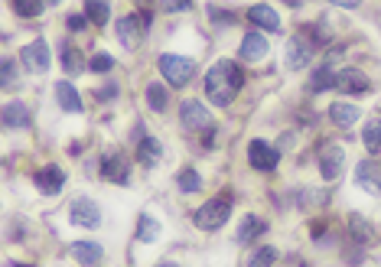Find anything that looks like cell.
Listing matches in <instances>:
<instances>
[{
    "instance_id": "cell-1",
    "label": "cell",
    "mask_w": 381,
    "mask_h": 267,
    "mask_svg": "<svg viewBox=\"0 0 381 267\" xmlns=\"http://www.w3.org/2000/svg\"><path fill=\"white\" fill-rule=\"evenodd\" d=\"M242 85H244V72L235 62H228V59L215 62L205 72V98L219 107L232 105V98L242 92Z\"/></svg>"
},
{
    "instance_id": "cell-2",
    "label": "cell",
    "mask_w": 381,
    "mask_h": 267,
    "mask_svg": "<svg viewBox=\"0 0 381 267\" xmlns=\"http://www.w3.org/2000/svg\"><path fill=\"white\" fill-rule=\"evenodd\" d=\"M232 205H235V199H232L228 193L209 199V203H205L199 212H196V228H202V232H219V228L228 222V215H232Z\"/></svg>"
},
{
    "instance_id": "cell-3",
    "label": "cell",
    "mask_w": 381,
    "mask_h": 267,
    "mask_svg": "<svg viewBox=\"0 0 381 267\" xmlns=\"http://www.w3.org/2000/svg\"><path fill=\"white\" fill-rule=\"evenodd\" d=\"M160 72H163V78H167L169 85H189L192 75H196V62L192 59H186V55H160Z\"/></svg>"
},
{
    "instance_id": "cell-4",
    "label": "cell",
    "mask_w": 381,
    "mask_h": 267,
    "mask_svg": "<svg viewBox=\"0 0 381 267\" xmlns=\"http://www.w3.org/2000/svg\"><path fill=\"white\" fill-rule=\"evenodd\" d=\"M98 170H101V176L111 182H117V186H127L130 182V163H127V157L121 153V150H111V153H105L101 157V163H98Z\"/></svg>"
},
{
    "instance_id": "cell-5",
    "label": "cell",
    "mask_w": 381,
    "mask_h": 267,
    "mask_svg": "<svg viewBox=\"0 0 381 267\" xmlns=\"http://www.w3.org/2000/svg\"><path fill=\"white\" fill-rule=\"evenodd\" d=\"M147 26H150L147 13H130V17H121V20H117V40H121L127 49H134V46L140 43V36H144Z\"/></svg>"
},
{
    "instance_id": "cell-6",
    "label": "cell",
    "mask_w": 381,
    "mask_h": 267,
    "mask_svg": "<svg viewBox=\"0 0 381 267\" xmlns=\"http://www.w3.org/2000/svg\"><path fill=\"white\" fill-rule=\"evenodd\" d=\"M180 121L186 130H212V114L205 111L202 101H183Z\"/></svg>"
},
{
    "instance_id": "cell-7",
    "label": "cell",
    "mask_w": 381,
    "mask_h": 267,
    "mask_svg": "<svg viewBox=\"0 0 381 267\" xmlns=\"http://www.w3.org/2000/svg\"><path fill=\"white\" fill-rule=\"evenodd\" d=\"M277 160H280V153H277L271 144H264V140H251V147H248V163H251L257 173H271L277 166Z\"/></svg>"
},
{
    "instance_id": "cell-8",
    "label": "cell",
    "mask_w": 381,
    "mask_h": 267,
    "mask_svg": "<svg viewBox=\"0 0 381 267\" xmlns=\"http://www.w3.org/2000/svg\"><path fill=\"white\" fill-rule=\"evenodd\" d=\"M69 218H72V225H82V228H98L101 225V209L92 199L78 196L72 203V209H69Z\"/></svg>"
},
{
    "instance_id": "cell-9",
    "label": "cell",
    "mask_w": 381,
    "mask_h": 267,
    "mask_svg": "<svg viewBox=\"0 0 381 267\" xmlns=\"http://www.w3.org/2000/svg\"><path fill=\"white\" fill-rule=\"evenodd\" d=\"M342 160H346V153L339 144H323L319 150V173H323V180H336L339 170H342Z\"/></svg>"
},
{
    "instance_id": "cell-10",
    "label": "cell",
    "mask_w": 381,
    "mask_h": 267,
    "mask_svg": "<svg viewBox=\"0 0 381 267\" xmlns=\"http://www.w3.org/2000/svg\"><path fill=\"white\" fill-rule=\"evenodd\" d=\"M336 88L339 92H346V95H362V92H369L371 88V82L362 69H342V72L336 75Z\"/></svg>"
},
{
    "instance_id": "cell-11",
    "label": "cell",
    "mask_w": 381,
    "mask_h": 267,
    "mask_svg": "<svg viewBox=\"0 0 381 267\" xmlns=\"http://www.w3.org/2000/svg\"><path fill=\"white\" fill-rule=\"evenodd\" d=\"M20 62L26 65L30 72H46V69H49V46L42 43V40H36V43H30V46H23Z\"/></svg>"
},
{
    "instance_id": "cell-12",
    "label": "cell",
    "mask_w": 381,
    "mask_h": 267,
    "mask_svg": "<svg viewBox=\"0 0 381 267\" xmlns=\"http://www.w3.org/2000/svg\"><path fill=\"white\" fill-rule=\"evenodd\" d=\"M310 55H313V46H310L303 36H294V40L287 43L284 62H287V69H303V65H310Z\"/></svg>"
},
{
    "instance_id": "cell-13",
    "label": "cell",
    "mask_w": 381,
    "mask_h": 267,
    "mask_svg": "<svg viewBox=\"0 0 381 267\" xmlns=\"http://www.w3.org/2000/svg\"><path fill=\"white\" fill-rule=\"evenodd\" d=\"M355 180H359L362 189H369V193L381 196V163L375 160H362L359 170H355Z\"/></svg>"
},
{
    "instance_id": "cell-14",
    "label": "cell",
    "mask_w": 381,
    "mask_h": 267,
    "mask_svg": "<svg viewBox=\"0 0 381 267\" xmlns=\"http://www.w3.org/2000/svg\"><path fill=\"white\" fill-rule=\"evenodd\" d=\"M36 186H40V193L56 196L65 186V173L59 170V166H42V170L36 173Z\"/></svg>"
},
{
    "instance_id": "cell-15",
    "label": "cell",
    "mask_w": 381,
    "mask_h": 267,
    "mask_svg": "<svg viewBox=\"0 0 381 267\" xmlns=\"http://www.w3.org/2000/svg\"><path fill=\"white\" fill-rule=\"evenodd\" d=\"M248 20H251L254 26H261V30H271V33L280 30V17H277L274 7H267V3H254L251 10H248Z\"/></svg>"
},
{
    "instance_id": "cell-16",
    "label": "cell",
    "mask_w": 381,
    "mask_h": 267,
    "mask_svg": "<svg viewBox=\"0 0 381 267\" xmlns=\"http://www.w3.org/2000/svg\"><path fill=\"white\" fill-rule=\"evenodd\" d=\"M72 255H75V261H78V264L95 267V264H101L105 251H101V245H95V241H75V245H72Z\"/></svg>"
},
{
    "instance_id": "cell-17",
    "label": "cell",
    "mask_w": 381,
    "mask_h": 267,
    "mask_svg": "<svg viewBox=\"0 0 381 267\" xmlns=\"http://www.w3.org/2000/svg\"><path fill=\"white\" fill-rule=\"evenodd\" d=\"M56 101H59V107L69 111V114H78V111H82V98H78L72 82H59V85H56Z\"/></svg>"
},
{
    "instance_id": "cell-18",
    "label": "cell",
    "mask_w": 381,
    "mask_h": 267,
    "mask_svg": "<svg viewBox=\"0 0 381 267\" xmlns=\"http://www.w3.org/2000/svg\"><path fill=\"white\" fill-rule=\"evenodd\" d=\"M267 55V40L261 36V33H248L242 40V59H248V62H257V59H264Z\"/></svg>"
},
{
    "instance_id": "cell-19",
    "label": "cell",
    "mask_w": 381,
    "mask_h": 267,
    "mask_svg": "<svg viewBox=\"0 0 381 267\" xmlns=\"http://www.w3.org/2000/svg\"><path fill=\"white\" fill-rule=\"evenodd\" d=\"M307 88H310V95H319V92L336 88V69H329V65H323V69H313Z\"/></svg>"
},
{
    "instance_id": "cell-20",
    "label": "cell",
    "mask_w": 381,
    "mask_h": 267,
    "mask_svg": "<svg viewBox=\"0 0 381 267\" xmlns=\"http://www.w3.org/2000/svg\"><path fill=\"white\" fill-rule=\"evenodd\" d=\"M3 124H7V128H26V124H30V107L23 105V101L3 105Z\"/></svg>"
},
{
    "instance_id": "cell-21",
    "label": "cell",
    "mask_w": 381,
    "mask_h": 267,
    "mask_svg": "<svg viewBox=\"0 0 381 267\" xmlns=\"http://www.w3.org/2000/svg\"><path fill=\"white\" fill-rule=\"evenodd\" d=\"M329 118L336 121L339 128H352V124L359 121V107H355V105H342V101H336V105L329 107Z\"/></svg>"
},
{
    "instance_id": "cell-22",
    "label": "cell",
    "mask_w": 381,
    "mask_h": 267,
    "mask_svg": "<svg viewBox=\"0 0 381 267\" xmlns=\"http://www.w3.org/2000/svg\"><path fill=\"white\" fill-rule=\"evenodd\" d=\"M137 157L144 166H153V163L163 157V147H160V140L153 137H140V147H137Z\"/></svg>"
},
{
    "instance_id": "cell-23",
    "label": "cell",
    "mask_w": 381,
    "mask_h": 267,
    "mask_svg": "<svg viewBox=\"0 0 381 267\" xmlns=\"http://www.w3.org/2000/svg\"><path fill=\"white\" fill-rule=\"evenodd\" d=\"M85 17L98 26H105L111 20V7H108V0H85Z\"/></svg>"
},
{
    "instance_id": "cell-24",
    "label": "cell",
    "mask_w": 381,
    "mask_h": 267,
    "mask_svg": "<svg viewBox=\"0 0 381 267\" xmlns=\"http://www.w3.org/2000/svg\"><path fill=\"white\" fill-rule=\"evenodd\" d=\"M264 228H267V225L261 222L257 215H248V218L242 222V228H238V235H235V238H238V245H248V241H251V238H257L261 232H264Z\"/></svg>"
},
{
    "instance_id": "cell-25",
    "label": "cell",
    "mask_w": 381,
    "mask_h": 267,
    "mask_svg": "<svg viewBox=\"0 0 381 267\" xmlns=\"http://www.w3.org/2000/svg\"><path fill=\"white\" fill-rule=\"evenodd\" d=\"M349 232L355 241H362V245H371L375 241V232L369 228V222L362 218V215H349Z\"/></svg>"
},
{
    "instance_id": "cell-26",
    "label": "cell",
    "mask_w": 381,
    "mask_h": 267,
    "mask_svg": "<svg viewBox=\"0 0 381 267\" xmlns=\"http://www.w3.org/2000/svg\"><path fill=\"white\" fill-rule=\"evenodd\" d=\"M62 65H65V72H72V75L85 72V59L72 43H62Z\"/></svg>"
},
{
    "instance_id": "cell-27",
    "label": "cell",
    "mask_w": 381,
    "mask_h": 267,
    "mask_svg": "<svg viewBox=\"0 0 381 267\" xmlns=\"http://www.w3.org/2000/svg\"><path fill=\"white\" fill-rule=\"evenodd\" d=\"M362 144L371 150V153H378L381 150V121H369L365 130H362Z\"/></svg>"
},
{
    "instance_id": "cell-28",
    "label": "cell",
    "mask_w": 381,
    "mask_h": 267,
    "mask_svg": "<svg viewBox=\"0 0 381 267\" xmlns=\"http://www.w3.org/2000/svg\"><path fill=\"white\" fill-rule=\"evenodd\" d=\"M137 238L140 241H157L160 238V222L157 218H150V215H140V228H137Z\"/></svg>"
},
{
    "instance_id": "cell-29",
    "label": "cell",
    "mask_w": 381,
    "mask_h": 267,
    "mask_svg": "<svg viewBox=\"0 0 381 267\" xmlns=\"http://www.w3.org/2000/svg\"><path fill=\"white\" fill-rule=\"evenodd\" d=\"M277 261V248H257L251 257H248V267H271Z\"/></svg>"
},
{
    "instance_id": "cell-30",
    "label": "cell",
    "mask_w": 381,
    "mask_h": 267,
    "mask_svg": "<svg viewBox=\"0 0 381 267\" xmlns=\"http://www.w3.org/2000/svg\"><path fill=\"white\" fill-rule=\"evenodd\" d=\"M13 7H17V13L20 17H26V20H36L42 13V0H13Z\"/></svg>"
},
{
    "instance_id": "cell-31",
    "label": "cell",
    "mask_w": 381,
    "mask_h": 267,
    "mask_svg": "<svg viewBox=\"0 0 381 267\" xmlns=\"http://www.w3.org/2000/svg\"><path fill=\"white\" fill-rule=\"evenodd\" d=\"M147 105L153 111H167V88L163 85H147Z\"/></svg>"
},
{
    "instance_id": "cell-32",
    "label": "cell",
    "mask_w": 381,
    "mask_h": 267,
    "mask_svg": "<svg viewBox=\"0 0 381 267\" xmlns=\"http://www.w3.org/2000/svg\"><path fill=\"white\" fill-rule=\"evenodd\" d=\"M176 182H180L183 193H196V189L202 186V180H199V173L196 170H183L180 176H176Z\"/></svg>"
},
{
    "instance_id": "cell-33",
    "label": "cell",
    "mask_w": 381,
    "mask_h": 267,
    "mask_svg": "<svg viewBox=\"0 0 381 267\" xmlns=\"http://www.w3.org/2000/svg\"><path fill=\"white\" fill-rule=\"evenodd\" d=\"M115 69V59L108 53H98L95 59H92V72H98V75H105V72H111Z\"/></svg>"
},
{
    "instance_id": "cell-34",
    "label": "cell",
    "mask_w": 381,
    "mask_h": 267,
    "mask_svg": "<svg viewBox=\"0 0 381 267\" xmlns=\"http://www.w3.org/2000/svg\"><path fill=\"white\" fill-rule=\"evenodd\" d=\"M192 0H163V10L167 13H176V10H189Z\"/></svg>"
},
{
    "instance_id": "cell-35",
    "label": "cell",
    "mask_w": 381,
    "mask_h": 267,
    "mask_svg": "<svg viewBox=\"0 0 381 267\" xmlns=\"http://www.w3.org/2000/svg\"><path fill=\"white\" fill-rule=\"evenodd\" d=\"M85 23H88V20H85V13H72V17L65 20V26H69L72 33H82V30H85Z\"/></svg>"
},
{
    "instance_id": "cell-36",
    "label": "cell",
    "mask_w": 381,
    "mask_h": 267,
    "mask_svg": "<svg viewBox=\"0 0 381 267\" xmlns=\"http://www.w3.org/2000/svg\"><path fill=\"white\" fill-rule=\"evenodd\" d=\"M10 82H13V62L10 59H3V88L10 85Z\"/></svg>"
},
{
    "instance_id": "cell-37",
    "label": "cell",
    "mask_w": 381,
    "mask_h": 267,
    "mask_svg": "<svg viewBox=\"0 0 381 267\" xmlns=\"http://www.w3.org/2000/svg\"><path fill=\"white\" fill-rule=\"evenodd\" d=\"M115 95H117V88H115V85H108V88H101V92H98V101H111Z\"/></svg>"
},
{
    "instance_id": "cell-38",
    "label": "cell",
    "mask_w": 381,
    "mask_h": 267,
    "mask_svg": "<svg viewBox=\"0 0 381 267\" xmlns=\"http://www.w3.org/2000/svg\"><path fill=\"white\" fill-rule=\"evenodd\" d=\"M329 3H336V7H359L362 0H329Z\"/></svg>"
},
{
    "instance_id": "cell-39",
    "label": "cell",
    "mask_w": 381,
    "mask_h": 267,
    "mask_svg": "<svg viewBox=\"0 0 381 267\" xmlns=\"http://www.w3.org/2000/svg\"><path fill=\"white\" fill-rule=\"evenodd\" d=\"M287 3H294V7H300V3H303V0H287Z\"/></svg>"
},
{
    "instance_id": "cell-40",
    "label": "cell",
    "mask_w": 381,
    "mask_h": 267,
    "mask_svg": "<svg viewBox=\"0 0 381 267\" xmlns=\"http://www.w3.org/2000/svg\"><path fill=\"white\" fill-rule=\"evenodd\" d=\"M157 267H180V264H169V261H167V264H157Z\"/></svg>"
},
{
    "instance_id": "cell-41",
    "label": "cell",
    "mask_w": 381,
    "mask_h": 267,
    "mask_svg": "<svg viewBox=\"0 0 381 267\" xmlns=\"http://www.w3.org/2000/svg\"><path fill=\"white\" fill-rule=\"evenodd\" d=\"M49 3H62V0H49Z\"/></svg>"
},
{
    "instance_id": "cell-42",
    "label": "cell",
    "mask_w": 381,
    "mask_h": 267,
    "mask_svg": "<svg viewBox=\"0 0 381 267\" xmlns=\"http://www.w3.org/2000/svg\"><path fill=\"white\" fill-rule=\"evenodd\" d=\"M137 3H147V0H137Z\"/></svg>"
},
{
    "instance_id": "cell-43",
    "label": "cell",
    "mask_w": 381,
    "mask_h": 267,
    "mask_svg": "<svg viewBox=\"0 0 381 267\" xmlns=\"http://www.w3.org/2000/svg\"><path fill=\"white\" fill-rule=\"evenodd\" d=\"M20 267H23V264H20Z\"/></svg>"
}]
</instances>
